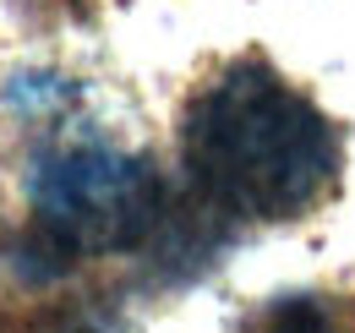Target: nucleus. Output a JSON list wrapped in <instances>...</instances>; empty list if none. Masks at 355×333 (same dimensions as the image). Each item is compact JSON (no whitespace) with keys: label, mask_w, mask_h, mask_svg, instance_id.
<instances>
[{"label":"nucleus","mask_w":355,"mask_h":333,"mask_svg":"<svg viewBox=\"0 0 355 333\" xmlns=\"http://www.w3.org/2000/svg\"><path fill=\"white\" fill-rule=\"evenodd\" d=\"M186 175L230 219H295L339 175V137L268 66L241 60L186 115Z\"/></svg>","instance_id":"obj_1"},{"label":"nucleus","mask_w":355,"mask_h":333,"mask_svg":"<svg viewBox=\"0 0 355 333\" xmlns=\"http://www.w3.org/2000/svg\"><path fill=\"white\" fill-rule=\"evenodd\" d=\"M28 197L39 224L77 251H132L159 230L164 213L153 164L110 142L39 153L28 169Z\"/></svg>","instance_id":"obj_2"},{"label":"nucleus","mask_w":355,"mask_h":333,"mask_svg":"<svg viewBox=\"0 0 355 333\" xmlns=\"http://www.w3.org/2000/svg\"><path fill=\"white\" fill-rule=\"evenodd\" d=\"M66 93H71V83L44 77V71H28V77H11V83H6V104H11V110H49V104H60Z\"/></svg>","instance_id":"obj_3"},{"label":"nucleus","mask_w":355,"mask_h":333,"mask_svg":"<svg viewBox=\"0 0 355 333\" xmlns=\"http://www.w3.org/2000/svg\"><path fill=\"white\" fill-rule=\"evenodd\" d=\"M268 333H339V328H334V317L317 300H290V306H279Z\"/></svg>","instance_id":"obj_4"}]
</instances>
